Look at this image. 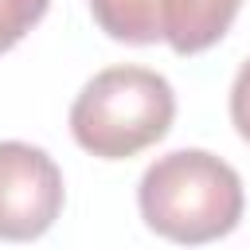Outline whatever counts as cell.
Instances as JSON below:
<instances>
[{
	"mask_svg": "<svg viewBox=\"0 0 250 250\" xmlns=\"http://www.w3.org/2000/svg\"><path fill=\"white\" fill-rule=\"evenodd\" d=\"M137 207L148 230L172 242H215L242 219V180L215 152L176 148L145 168Z\"/></svg>",
	"mask_w": 250,
	"mask_h": 250,
	"instance_id": "6da1fadb",
	"label": "cell"
},
{
	"mask_svg": "<svg viewBox=\"0 0 250 250\" xmlns=\"http://www.w3.org/2000/svg\"><path fill=\"white\" fill-rule=\"evenodd\" d=\"M176 117V94L164 74L145 66H109L94 74L70 105L74 141L102 156L125 160L156 145Z\"/></svg>",
	"mask_w": 250,
	"mask_h": 250,
	"instance_id": "7a4b0ae2",
	"label": "cell"
},
{
	"mask_svg": "<svg viewBox=\"0 0 250 250\" xmlns=\"http://www.w3.org/2000/svg\"><path fill=\"white\" fill-rule=\"evenodd\" d=\"M62 199V172L43 148L0 141V238L27 242L47 234Z\"/></svg>",
	"mask_w": 250,
	"mask_h": 250,
	"instance_id": "3957f363",
	"label": "cell"
},
{
	"mask_svg": "<svg viewBox=\"0 0 250 250\" xmlns=\"http://www.w3.org/2000/svg\"><path fill=\"white\" fill-rule=\"evenodd\" d=\"M176 4L180 0H90V12L109 39L145 47L168 35Z\"/></svg>",
	"mask_w": 250,
	"mask_h": 250,
	"instance_id": "277c9868",
	"label": "cell"
},
{
	"mask_svg": "<svg viewBox=\"0 0 250 250\" xmlns=\"http://www.w3.org/2000/svg\"><path fill=\"white\" fill-rule=\"evenodd\" d=\"M242 0H180L168 23V47L176 55H199L227 35Z\"/></svg>",
	"mask_w": 250,
	"mask_h": 250,
	"instance_id": "5b68a950",
	"label": "cell"
},
{
	"mask_svg": "<svg viewBox=\"0 0 250 250\" xmlns=\"http://www.w3.org/2000/svg\"><path fill=\"white\" fill-rule=\"evenodd\" d=\"M51 0H0V55L12 51L43 16Z\"/></svg>",
	"mask_w": 250,
	"mask_h": 250,
	"instance_id": "8992f818",
	"label": "cell"
},
{
	"mask_svg": "<svg viewBox=\"0 0 250 250\" xmlns=\"http://www.w3.org/2000/svg\"><path fill=\"white\" fill-rule=\"evenodd\" d=\"M230 121L242 141H250V59L238 66L234 86H230Z\"/></svg>",
	"mask_w": 250,
	"mask_h": 250,
	"instance_id": "52a82bcc",
	"label": "cell"
}]
</instances>
